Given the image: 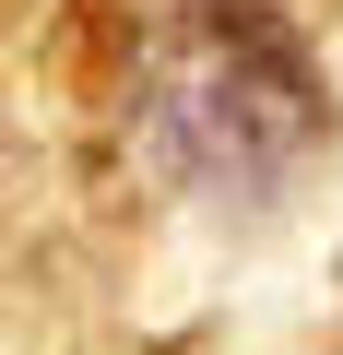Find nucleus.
I'll list each match as a JSON object with an SVG mask.
<instances>
[{
  "label": "nucleus",
  "mask_w": 343,
  "mask_h": 355,
  "mask_svg": "<svg viewBox=\"0 0 343 355\" xmlns=\"http://www.w3.org/2000/svg\"><path fill=\"white\" fill-rule=\"evenodd\" d=\"M142 154L202 202H272L331 142V83L272 0H178L130 71Z\"/></svg>",
  "instance_id": "1"
}]
</instances>
